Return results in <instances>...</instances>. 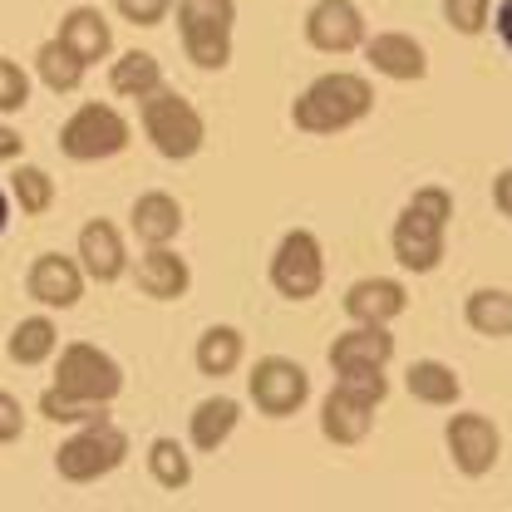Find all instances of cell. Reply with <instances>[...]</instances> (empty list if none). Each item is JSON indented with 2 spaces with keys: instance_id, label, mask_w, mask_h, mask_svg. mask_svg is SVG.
I'll return each mask as SVG.
<instances>
[{
  "instance_id": "1",
  "label": "cell",
  "mask_w": 512,
  "mask_h": 512,
  "mask_svg": "<svg viewBox=\"0 0 512 512\" xmlns=\"http://www.w3.org/2000/svg\"><path fill=\"white\" fill-rule=\"evenodd\" d=\"M448 222H453V192L439 188V183L419 188L404 202V212H399V222L389 232L394 261L404 271H414V276L439 271L444 266V247H448Z\"/></svg>"
},
{
  "instance_id": "2",
  "label": "cell",
  "mask_w": 512,
  "mask_h": 512,
  "mask_svg": "<svg viewBox=\"0 0 512 512\" xmlns=\"http://www.w3.org/2000/svg\"><path fill=\"white\" fill-rule=\"evenodd\" d=\"M389 394L384 370H335V389L320 404V434L340 448H355L370 439L375 429V409Z\"/></svg>"
},
{
  "instance_id": "3",
  "label": "cell",
  "mask_w": 512,
  "mask_h": 512,
  "mask_svg": "<svg viewBox=\"0 0 512 512\" xmlns=\"http://www.w3.org/2000/svg\"><path fill=\"white\" fill-rule=\"evenodd\" d=\"M370 109H375L370 79L350 74V69H335V74H320L316 84L291 104V124L301 133H345V128L360 124Z\"/></svg>"
},
{
  "instance_id": "4",
  "label": "cell",
  "mask_w": 512,
  "mask_h": 512,
  "mask_svg": "<svg viewBox=\"0 0 512 512\" xmlns=\"http://www.w3.org/2000/svg\"><path fill=\"white\" fill-rule=\"evenodd\" d=\"M143 133H148L153 148H158L163 158H173V163L197 158L202 143H207V124H202L197 104L183 99L178 89H168V84L143 99Z\"/></svg>"
},
{
  "instance_id": "5",
  "label": "cell",
  "mask_w": 512,
  "mask_h": 512,
  "mask_svg": "<svg viewBox=\"0 0 512 512\" xmlns=\"http://www.w3.org/2000/svg\"><path fill=\"white\" fill-rule=\"evenodd\" d=\"M232 25H237V0H178V35L197 69L232 64Z\"/></svg>"
},
{
  "instance_id": "6",
  "label": "cell",
  "mask_w": 512,
  "mask_h": 512,
  "mask_svg": "<svg viewBox=\"0 0 512 512\" xmlns=\"http://www.w3.org/2000/svg\"><path fill=\"white\" fill-rule=\"evenodd\" d=\"M124 458H128V434L104 414V419H89L69 444H60L55 468H60L64 483H99V478H109Z\"/></svg>"
},
{
  "instance_id": "7",
  "label": "cell",
  "mask_w": 512,
  "mask_h": 512,
  "mask_svg": "<svg viewBox=\"0 0 512 512\" xmlns=\"http://www.w3.org/2000/svg\"><path fill=\"white\" fill-rule=\"evenodd\" d=\"M55 389L79 399V404H114L124 394V370L114 355H104L99 345L89 340H74L60 350V365H55Z\"/></svg>"
},
{
  "instance_id": "8",
  "label": "cell",
  "mask_w": 512,
  "mask_h": 512,
  "mask_svg": "<svg viewBox=\"0 0 512 512\" xmlns=\"http://www.w3.org/2000/svg\"><path fill=\"white\" fill-rule=\"evenodd\" d=\"M133 138L128 119L114 104H79L60 128V148L64 158L74 163H99V158H119Z\"/></svg>"
},
{
  "instance_id": "9",
  "label": "cell",
  "mask_w": 512,
  "mask_h": 512,
  "mask_svg": "<svg viewBox=\"0 0 512 512\" xmlns=\"http://www.w3.org/2000/svg\"><path fill=\"white\" fill-rule=\"evenodd\" d=\"M271 286L286 301H311V296H320V286H325V252H320L316 232L296 227V232H286L276 242V252H271Z\"/></svg>"
},
{
  "instance_id": "10",
  "label": "cell",
  "mask_w": 512,
  "mask_h": 512,
  "mask_svg": "<svg viewBox=\"0 0 512 512\" xmlns=\"http://www.w3.org/2000/svg\"><path fill=\"white\" fill-rule=\"evenodd\" d=\"M247 394H252V404L266 419H286V414H296L311 399V375L296 360H286V355H266L247 375Z\"/></svg>"
},
{
  "instance_id": "11",
  "label": "cell",
  "mask_w": 512,
  "mask_h": 512,
  "mask_svg": "<svg viewBox=\"0 0 512 512\" xmlns=\"http://www.w3.org/2000/svg\"><path fill=\"white\" fill-rule=\"evenodd\" d=\"M444 444H448L453 468H458L463 478H488V473L498 468L503 434H498V424H493L488 414H478V409H463V414H453V419H448Z\"/></svg>"
},
{
  "instance_id": "12",
  "label": "cell",
  "mask_w": 512,
  "mask_h": 512,
  "mask_svg": "<svg viewBox=\"0 0 512 512\" xmlns=\"http://www.w3.org/2000/svg\"><path fill=\"white\" fill-rule=\"evenodd\" d=\"M306 40L320 55H350V50H365L370 30L355 0H316L306 15Z\"/></svg>"
},
{
  "instance_id": "13",
  "label": "cell",
  "mask_w": 512,
  "mask_h": 512,
  "mask_svg": "<svg viewBox=\"0 0 512 512\" xmlns=\"http://www.w3.org/2000/svg\"><path fill=\"white\" fill-rule=\"evenodd\" d=\"M25 291H30L40 306H50V311H69V306H79V296H84V266H79L74 256H60V252L35 256V266H30V276H25Z\"/></svg>"
},
{
  "instance_id": "14",
  "label": "cell",
  "mask_w": 512,
  "mask_h": 512,
  "mask_svg": "<svg viewBox=\"0 0 512 512\" xmlns=\"http://www.w3.org/2000/svg\"><path fill=\"white\" fill-rule=\"evenodd\" d=\"M389 360H394V335L389 325H370V320H355L330 345V370H384Z\"/></svg>"
},
{
  "instance_id": "15",
  "label": "cell",
  "mask_w": 512,
  "mask_h": 512,
  "mask_svg": "<svg viewBox=\"0 0 512 512\" xmlns=\"http://www.w3.org/2000/svg\"><path fill=\"white\" fill-rule=\"evenodd\" d=\"M79 266H84V276L89 281H99V286H109V281H119L128 271V252H124V237H119V227L114 222H104V217H94V222H84L79 227Z\"/></svg>"
},
{
  "instance_id": "16",
  "label": "cell",
  "mask_w": 512,
  "mask_h": 512,
  "mask_svg": "<svg viewBox=\"0 0 512 512\" xmlns=\"http://www.w3.org/2000/svg\"><path fill=\"white\" fill-rule=\"evenodd\" d=\"M365 60L375 64V74L399 79V84H414V79L429 74L424 45H419L414 35H404V30H380V35H370V40H365Z\"/></svg>"
},
{
  "instance_id": "17",
  "label": "cell",
  "mask_w": 512,
  "mask_h": 512,
  "mask_svg": "<svg viewBox=\"0 0 512 512\" xmlns=\"http://www.w3.org/2000/svg\"><path fill=\"white\" fill-rule=\"evenodd\" d=\"M409 311V291L389 276H365L345 291V316L350 320H370V325H389L394 316Z\"/></svg>"
},
{
  "instance_id": "18",
  "label": "cell",
  "mask_w": 512,
  "mask_h": 512,
  "mask_svg": "<svg viewBox=\"0 0 512 512\" xmlns=\"http://www.w3.org/2000/svg\"><path fill=\"white\" fill-rule=\"evenodd\" d=\"M60 40L84 64L109 60V50H114V30H109L104 10H94V5H74V10L64 15L60 20Z\"/></svg>"
},
{
  "instance_id": "19",
  "label": "cell",
  "mask_w": 512,
  "mask_h": 512,
  "mask_svg": "<svg viewBox=\"0 0 512 512\" xmlns=\"http://www.w3.org/2000/svg\"><path fill=\"white\" fill-rule=\"evenodd\" d=\"M192 286L188 261L168 247H153L148 256H138V291L153 296V301H183Z\"/></svg>"
},
{
  "instance_id": "20",
  "label": "cell",
  "mask_w": 512,
  "mask_h": 512,
  "mask_svg": "<svg viewBox=\"0 0 512 512\" xmlns=\"http://www.w3.org/2000/svg\"><path fill=\"white\" fill-rule=\"evenodd\" d=\"M133 232H138V242H148V247H168V242L183 232V207H178V197L163 188L143 192V197L133 202Z\"/></svg>"
},
{
  "instance_id": "21",
  "label": "cell",
  "mask_w": 512,
  "mask_h": 512,
  "mask_svg": "<svg viewBox=\"0 0 512 512\" xmlns=\"http://www.w3.org/2000/svg\"><path fill=\"white\" fill-rule=\"evenodd\" d=\"M237 424H242V404H237V399H227V394H217V399H202V404L192 409V419H188L192 448H202V453H217V448L237 434Z\"/></svg>"
},
{
  "instance_id": "22",
  "label": "cell",
  "mask_w": 512,
  "mask_h": 512,
  "mask_svg": "<svg viewBox=\"0 0 512 512\" xmlns=\"http://www.w3.org/2000/svg\"><path fill=\"white\" fill-rule=\"evenodd\" d=\"M242 355H247V340H242L237 325H212V330H202V335H197V350H192L197 375H207V380H227V375L242 365Z\"/></svg>"
},
{
  "instance_id": "23",
  "label": "cell",
  "mask_w": 512,
  "mask_h": 512,
  "mask_svg": "<svg viewBox=\"0 0 512 512\" xmlns=\"http://www.w3.org/2000/svg\"><path fill=\"white\" fill-rule=\"evenodd\" d=\"M463 320L473 335H488V340H508L512 335V291L503 286H483L463 301Z\"/></svg>"
},
{
  "instance_id": "24",
  "label": "cell",
  "mask_w": 512,
  "mask_h": 512,
  "mask_svg": "<svg viewBox=\"0 0 512 512\" xmlns=\"http://www.w3.org/2000/svg\"><path fill=\"white\" fill-rule=\"evenodd\" d=\"M404 384H409V394H414L419 404H434V409H448V404L463 399V380H458V370L444 365V360H414Z\"/></svg>"
},
{
  "instance_id": "25",
  "label": "cell",
  "mask_w": 512,
  "mask_h": 512,
  "mask_svg": "<svg viewBox=\"0 0 512 512\" xmlns=\"http://www.w3.org/2000/svg\"><path fill=\"white\" fill-rule=\"evenodd\" d=\"M109 89L143 104L148 94H158V89H163V64L153 60L148 50H128V55H119L114 69H109Z\"/></svg>"
},
{
  "instance_id": "26",
  "label": "cell",
  "mask_w": 512,
  "mask_h": 512,
  "mask_svg": "<svg viewBox=\"0 0 512 512\" xmlns=\"http://www.w3.org/2000/svg\"><path fill=\"white\" fill-rule=\"evenodd\" d=\"M35 74H40V84H45V89H55V94H74V89L84 84L89 64L79 60L60 35H55V40H45V45L35 50Z\"/></svg>"
},
{
  "instance_id": "27",
  "label": "cell",
  "mask_w": 512,
  "mask_h": 512,
  "mask_svg": "<svg viewBox=\"0 0 512 512\" xmlns=\"http://www.w3.org/2000/svg\"><path fill=\"white\" fill-rule=\"evenodd\" d=\"M55 345H60V330H55V320L50 316H30L20 320L15 330H10V360L15 365H45L50 355H55Z\"/></svg>"
},
{
  "instance_id": "28",
  "label": "cell",
  "mask_w": 512,
  "mask_h": 512,
  "mask_svg": "<svg viewBox=\"0 0 512 512\" xmlns=\"http://www.w3.org/2000/svg\"><path fill=\"white\" fill-rule=\"evenodd\" d=\"M148 473H153V483H158V488L183 493V488L192 483L188 448L178 444V439H153V444H148Z\"/></svg>"
},
{
  "instance_id": "29",
  "label": "cell",
  "mask_w": 512,
  "mask_h": 512,
  "mask_svg": "<svg viewBox=\"0 0 512 512\" xmlns=\"http://www.w3.org/2000/svg\"><path fill=\"white\" fill-rule=\"evenodd\" d=\"M10 192H15V202H20V212H30V217H40V212H50L55 207V178L45 173V168H15V178H10Z\"/></svg>"
},
{
  "instance_id": "30",
  "label": "cell",
  "mask_w": 512,
  "mask_h": 512,
  "mask_svg": "<svg viewBox=\"0 0 512 512\" xmlns=\"http://www.w3.org/2000/svg\"><path fill=\"white\" fill-rule=\"evenodd\" d=\"M40 414L45 419H55V424H89V419H104V404H79V399H69L60 394L55 384L40 394Z\"/></svg>"
},
{
  "instance_id": "31",
  "label": "cell",
  "mask_w": 512,
  "mask_h": 512,
  "mask_svg": "<svg viewBox=\"0 0 512 512\" xmlns=\"http://www.w3.org/2000/svg\"><path fill=\"white\" fill-rule=\"evenodd\" d=\"M493 15V0H444V20L458 35H483Z\"/></svg>"
},
{
  "instance_id": "32",
  "label": "cell",
  "mask_w": 512,
  "mask_h": 512,
  "mask_svg": "<svg viewBox=\"0 0 512 512\" xmlns=\"http://www.w3.org/2000/svg\"><path fill=\"white\" fill-rule=\"evenodd\" d=\"M30 104V74L0 55V114H20Z\"/></svg>"
},
{
  "instance_id": "33",
  "label": "cell",
  "mask_w": 512,
  "mask_h": 512,
  "mask_svg": "<svg viewBox=\"0 0 512 512\" xmlns=\"http://www.w3.org/2000/svg\"><path fill=\"white\" fill-rule=\"evenodd\" d=\"M114 10L124 15L128 25H163L173 0H114Z\"/></svg>"
},
{
  "instance_id": "34",
  "label": "cell",
  "mask_w": 512,
  "mask_h": 512,
  "mask_svg": "<svg viewBox=\"0 0 512 512\" xmlns=\"http://www.w3.org/2000/svg\"><path fill=\"white\" fill-rule=\"evenodd\" d=\"M20 434H25V409H20V399L10 389H0V448L15 444Z\"/></svg>"
},
{
  "instance_id": "35",
  "label": "cell",
  "mask_w": 512,
  "mask_h": 512,
  "mask_svg": "<svg viewBox=\"0 0 512 512\" xmlns=\"http://www.w3.org/2000/svg\"><path fill=\"white\" fill-rule=\"evenodd\" d=\"M493 202H498V212L512 222V168L498 173V183H493Z\"/></svg>"
},
{
  "instance_id": "36",
  "label": "cell",
  "mask_w": 512,
  "mask_h": 512,
  "mask_svg": "<svg viewBox=\"0 0 512 512\" xmlns=\"http://www.w3.org/2000/svg\"><path fill=\"white\" fill-rule=\"evenodd\" d=\"M5 158H20V133L0 124V163H5Z\"/></svg>"
},
{
  "instance_id": "37",
  "label": "cell",
  "mask_w": 512,
  "mask_h": 512,
  "mask_svg": "<svg viewBox=\"0 0 512 512\" xmlns=\"http://www.w3.org/2000/svg\"><path fill=\"white\" fill-rule=\"evenodd\" d=\"M498 35H503V45L512 50V0H503V5H498Z\"/></svg>"
},
{
  "instance_id": "38",
  "label": "cell",
  "mask_w": 512,
  "mask_h": 512,
  "mask_svg": "<svg viewBox=\"0 0 512 512\" xmlns=\"http://www.w3.org/2000/svg\"><path fill=\"white\" fill-rule=\"evenodd\" d=\"M5 222H10V197H5V188H0V232H5Z\"/></svg>"
}]
</instances>
